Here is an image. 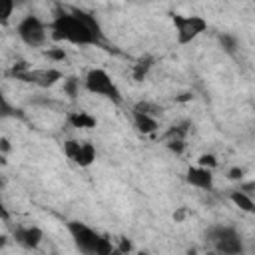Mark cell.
Listing matches in <instances>:
<instances>
[{
    "instance_id": "1",
    "label": "cell",
    "mask_w": 255,
    "mask_h": 255,
    "mask_svg": "<svg viewBox=\"0 0 255 255\" xmlns=\"http://www.w3.org/2000/svg\"><path fill=\"white\" fill-rule=\"evenodd\" d=\"M50 38L56 42H68L76 46H94L100 44L102 38L96 36L78 16L74 10H58L52 22L48 24Z\"/></svg>"
},
{
    "instance_id": "2",
    "label": "cell",
    "mask_w": 255,
    "mask_h": 255,
    "mask_svg": "<svg viewBox=\"0 0 255 255\" xmlns=\"http://www.w3.org/2000/svg\"><path fill=\"white\" fill-rule=\"evenodd\" d=\"M84 88L90 92V94H96V96H102L114 104H122V92L118 88V84L112 80V76L102 70V68H92L86 78H84Z\"/></svg>"
},
{
    "instance_id": "3",
    "label": "cell",
    "mask_w": 255,
    "mask_h": 255,
    "mask_svg": "<svg viewBox=\"0 0 255 255\" xmlns=\"http://www.w3.org/2000/svg\"><path fill=\"white\" fill-rule=\"evenodd\" d=\"M171 24H173V30H175V36H177V44H181V46L191 44L197 36H201L207 30V20L203 16H197V14L173 12L171 14Z\"/></svg>"
},
{
    "instance_id": "4",
    "label": "cell",
    "mask_w": 255,
    "mask_h": 255,
    "mask_svg": "<svg viewBox=\"0 0 255 255\" xmlns=\"http://www.w3.org/2000/svg\"><path fill=\"white\" fill-rule=\"evenodd\" d=\"M209 241L219 255H243L245 251L243 239L233 227H213L209 231Z\"/></svg>"
},
{
    "instance_id": "5",
    "label": "cell",
    "mask_w": 255,
    "mask_h": 255,
    "mask_svg": "<svg viewBox=\"0 0 255 255\" xmlns=\"http://www.w3.org/2000/svg\"><path fill=\"white\" fill-rule=\"evenodd\" d=\"M48 32H50L48 26H46L38 16H34V14L24 16V18L16 24V34H18V38H20L24 44L32 46V48L44 46L46 40H48Z\"/></svg>"
},
{
    "instance_id": "6",
    "label": "cell",
    "mask_w": 255,
    "mask_h": 255,
    "mask_svg": "<svg viewBox=\"0 0 255 255\" xmlns=\"http://www.w3.org/2000/svg\"><path fill=\"white\" fill-rule=\"evenodd\" d=\"M68 233H70L76 249L82 255H96V245H98L102 233L94 231L90 225H86L82 221H70L68 223Z\"/></svg>"
},
{
    "instance_id": "7",
    "label": "cell",
    "mask_w": 255,
    "mask_h": 255,
    "mask_svg": "<svg viewBox=\"0 0 255 255\" xmlns=\"http://www.w3.org/2000/svg\"><path fill=\"white\" fill-rule=\"evenodd\" d=\"M14 78L16 80H22V82H30V84L40 86V88H52L60 80H66L64 78V72L58 70V68H30V70L14 76Z\"/></svg>"
},
{
    "instance_id": "8",
    "label": "cell",
    "mask_w": 255,
    "mask_h": 255,
    "mask_svg": "<svg viewBox=\"0 0 255 255\" xmlns=\"http://www.w3.org/2000/svg\"><path fill=\"white\" fill-rule=\"evenodd\" d=\"M14 239L18 245H22L28 251H34L40 247L42 239H44V231L38 225H18L14 229Z\"/></svg>"
},
{
    "instance_id": "9",
    "label": "cell",
    "mask_w": 255,
    "mask_h": 255,
    "mask_svg": "<svg viewBox=\"0 0 255 255\" xmlns=\"http://www.w3.org/2000/svg\"><path fill=\"white\" fill-rule=\"evenodd\" d=\"M185 181L195 189L211 191L213 189V171L205 169V167H199V165H191L185 171Z\"/></svg>"
},
{
    "instance_id": "10",
    "label": "cell",
    "mask_w": 255,
    "mask_h": 255,
    "mask_svg": "<svg viewBox=\"0 0 255 255\" xmlns=\"http://www.w3.org/2000/svg\"><path fill=\"white\" fill-rule=\"evenodd\" d=\"M131 116H133V128L143 133V135H151L157 131L159 124H157V118H151V116H145V114H139V112H133L131 110Z\"/></svg>"
},
{
    "instance_id": "11",
    "label": "cell",
    "mask_w": 255,
    "mask_h": 255,
    "mask_svg": "<svg viewBox=\"0 0 255 255\" xmlns=\"http://www.w3.org/2000/svg\"><path fill=\"white\" fill-rule=\"evenodd\" d=\"M68 124L72 128H78V129H92V128H96L98 122L92 114L80 110V112H70L68 114Z\"/></svg>"
},
{
    "instance_id": "12",
    "label": "cell",
    "mask_w": 255,
    "mask_h": 255,
    "mask_svg": "<svg viewBox=\"0 0 255 255\" xmlns=\"http://www.w3.org/2000/svg\"><path fill=\"white\" fill-rule=\"evenodd\" d=\"M229 199H231V203H233L235 207H239L241 211L255 215V201L251 199L249 193H245V191H241V189H235V191L229 193Z\"/></svg>"
},
{
    "instance_id": "13",
    "label": "cell",
    "mask_w": 255,
    "mask_h": 255,
    "mask_svg": "<svg viewBox=\"0 0 255 255\" xmlns=\"http://www.w3.org/2000/svg\"><path fill=\"white\" fill-rule=\"evenodd\" d=\"M96 147H94V143H90V141H82V145H80V151H78V155H76V159H74V163L76 165H80V167H90L94 161H96Z\"/></svg>"
},
{
    "instance_id": "14",
    "label": "cell",
    "mask_w": 255,
    "mask_h": 255,
    "mask_svg": "<svg viewBox=\"0 0 255 255\" xmlns=\"http://www.w3.org/2000/svg\"><path fill=\"white\" fill-rule=\"evenodd\" d=\"M151 66H153V58H151V56H141V58H137L135 64L131 66V78H133L135 82H143V80L147 78Z\"/></svg>"
},
{
    "instance_id": "15",
    "label": "cell",
    "mask_w": 255,
    "mask_h": 255,
    "mask_svg": "<svg viewBox=\"0 0 255 255\" xmlns=\"http://www.w3.org/2000/svg\"><path fill=\"white\" fill-rule=\"evenodd\" d=\"M187 129H189V124H179V126H171L163 135H161V141L163 143H171V141H185V135H187Z\"/></svg>"
},
{
    "instance_id": "16",
    "label": "cell",
    "mask_w": 255,
    "mask_h": 255,
    "mask_svg": "<svg viewBox=\"0 0 255 255\" xmlns=\"http://www.w3.org/2000/svg\"><path fill=\"white\" fill-rule=\"evenodd\" d=\"M131 110L133 112H139V114H145V116H151V118H155L157 114H161V108L157 104H151V102H137Z\"/></svg>"
},
{
    "instance_id": "17",
    "label": "cell",
    "mask_w": 255,
    "mask_h": 255,
    "mask_svg": "<svg viewBox=\"0 0 255 255\" xmlns=\"http://www.w3.org/2000/svg\"><path fill=\"white\" fill-rule=\"evenodd\" d=\"M80 145H82V141H80V139H66V141H64V145H62L64 155H66L70 161H74V159H76V155H78V151H80Z\"/></svg>"
},
{
    "instance_id": "18",
    "label": "cell",
    "mask_w": 255,
    "mask_h": 255,
    "mask_svg": "<svg viewBox=\"0 0 255 255\" xmlns=\"http://www.w3.org/2000/svg\"><path fill=\"white\" fill-rule=\"evenodd\" d=\"M44 56H46L48 60H52V62H66V60H68L66 50H64V48H58V46L44 50Z\"/></svg>"
},
{
    "instance_id": "19",
    "label": "cell",
    "mask_w": 255,
    "mask_h": 255,
    "mask_svg": "<svg viewBox=\"0 0 255 255\" xmlns=\"http://www.w3.org/2000/svg\"><path fill=\"white\" fill-rule=\"evenodd\" d=\"M217 163H219V161H217V157H215L213 153H201V155L197 157V165H199V167H205V169H211V171L217 167Z\"/></svg>"
},
{
    "instance_id": "20",
    "label": "cell",
    "mask_w": 255,
    "mask_h": 255,
    "mask_svg": "<svg viewBox=\"0 0 255 255\" xmlns=\"http://www.w3.org/2000/svg\"><path fill=\"white\" fill-rule=\"evenodd\" d=\"M64 92L70 96V98H76L78 96V92H80V80L78 78H66L64 80Z\"/></svg>"
},
{
    "instance_id": "21",
    "label": "cell",
    "mask_w": 255,
    "mask_h": 255,
    "mask_svg": "<svg viewBox=\"0 0 255 255\" xmlns=\"http://www.w3.org/2000/svg\"><path fill=\"white\" fill-rule=\"evenodd\" d=\"M14 10H16V4H14L12 0H6V2H4V10H2V14H0V24H6V22L10 20V16L14 14Z\"/></svg>"
},
{
    "instance_id": "22",
    "label": "cell",
    "mask_w": 255,
    "mask_h": 255,
    "mask_svg": "<svg viewBox=\"0 0 255 255\" xmlns=\"http://www.w3.org/2000/svg\"><path fill=\"white\" fill-rule=\"evenodd\" d=\"M219 42H221V46L229 52V54H233V50H235V46H237V40L233 38V36H227V34H223V36H219Z\"/></svg>"
},
{
    "instance_id": "23",
    "label": "cell",
    "mask_w": 255,
    "mask_h": 255,
    "mask_svg": "<svg viewBox=\"0 0 255 255\" xmlns=\"http://www.w3.org/2000/svg\"><path fill=\"white\" fill-rule=\"evenodd\" d=\"M165 147L171 151V153H183V149H185V141H171V143H165Z\"/></svg>"
},
{
    "instance_id": "24",
    "label": "cell",
    "mask_w": 255,
    "mask_h": 255,
    "mask_svg": "<svg viewBox=\"0 0 255 255\" xmlns=\"http://www.w3.org/2000/svg\"><path fill=\"white\" fill-rule=\"evenodd\" d=\"M243 169L241 167H231L229 171H227V179H231V181H241L243 179Z\"/></svg>"
},
{
    "instance_id": "25",
    "label": "cell",
    "mask_w": 255,
    "mask_h": 255,
    "mask_svg": "<svg viewBox=\"0 0 255 255\" xmlns=\"http://www.w3.org/2000/svg\"><path fill=\"white\" fill-rule=\"evenodd\" d=\"M116 247H118L124 255H128V253L131 251V241H129V239H126V237H122V239H120V243H118Z\"/></svg>"
},
{
    "instance_id": "26",
    "label": "cell",
    "mask_w": 255,
    "mask_h": 255,
    "mask_svg": "<svg viewBox=\"0 0 255 255\" xmlns=\"http://www.w3.org/2000/svg\"><path fill=\"white\" fill-rule=\"evenodd\" d=\"M185 217H187V209H185V207H177L175 213H173V221H175V223H181Z\"/></svg>"
},
{
    "instance_id": "27",
    "label": "cell",
    "mask_w": 255,
    "mask_h": 255,
    "mask_svg": "<svg viewBox=\"0 0 255 255\" xmlns=\"http://www.w3.org/2000/svg\"><path fill=\"white\" fill-rule=\"evenodd\" d=\"M0 149H2V153H8V151H10V141H8V137H0Z\"/></svg>"
},
{
    "instance_id": "28",
    "label": "cell",
    "mask_w": 255,
    "mask_h": 255,
    "mask_svg": "<svg viewBox=\"0 0 255 255\" xmlns=\"http://www.w3.org/2000/svg\"><path fill=\"white\" fill-rule=\"evenodd\" d=\"M187 100H191V94H181V96L177 98V102H187Z\"/></svg>"
},
{
    "instance_id": "29",
    "label": "cell",
    "mask_w": 255,
    "mask_h": 255,
    "mask_svg": "<svg viewBox=\"0 0 255 255\" xmlns=\"http://www.w3.org/2000/svg\"><path fill=\"white\" fill-rule=\"evenodd\" d=\"M185 255H197V251L195 249H187V253Z\"/></svg>"
},
{
    "instance_id": "30",
    "label": "cell",
    "mask_w": 255,
    "mask_h": 255,
    "mask_svg": "<svg viewBox=\"0 0 255 255\" xmlns=\"http://www.w3.org/2000/svg\"><path fill=\"white\" fill-rule=\"evenodd\" d=\"M205 255H219V253H217V251H207Z\"/></svg>"
}]
</instances>
